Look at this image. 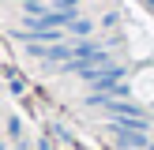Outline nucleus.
<instances>
[{"label": "nucleus", "mask_w": 154, "mask_h": 150, "mask_svg": "<svg viewBox=\"0 0 154 150\" xmlns=\"http://www.w3.org/2000/svg\"><path fill=\"white\" fill-rule=\"evenodd\" d=\"M0 150H4V142H0Z\"/></svg>", "instance_id": "obj_6"}, {"label": "nucleus", "mask_w": 154, "mask_h": 150, "mask_svg": "<svg viewBox=\"0 0 154 150\" xmlns=\"http://www.w3.org/2000/svg\"><path fill=\"white\" fill-rule=\"evenodd\" d=\"M113 135H117V142H120L124 150H147V146H150L147 131H132V128H120V124H113Z\"/></svg>", "instance_id": "obj_1"}, {"label": "nucleus", "mask_w": 154, "mask_h": 150, "mask_svg": "<svg viewBox=\"0 0 154 150\" xmlns=\"http://www.w3.org/2000/svg\"><path fill=\"white\" fill-rule=\"evenodd\" d=\"M53 4H57V8H79L83 0H53Z\"/></svg>", "instance_id": "obj_3"}, {"label": "nucleus", "mask_w": 154, "mask_h": 150, "mask_svg": "<svg viewBox=\"0 0 154 150\" xmlns=\"http://www.w3.org/2000/svg\"><path fill=\"white\" fill-rule=\"evenodd\" d=\"M68 34H72V38H90V34H94V22L79 15V19H75L72 26H68Z\"/></svg>", "instance_id": "obj_2"}, {"label": "nucleus", "mask_w": 154, "mask_h": 150, "mask_svg": "<svg viewBox=\"0 0 154 150\" xmlns=\"http://www.w3.org/2000/svg\"><path fill=\"white\" fill-rule=\"evenodd\" d=\"M147 150H154V142H150V146H147Z\"/></svg>", "instance_id": "obj_5"}, {"label": "nucleus", "mask_w": 154, "mask_h": 150, "mask_svg": "<svg viewBox=\"0 0 154 150\" xmlns=\"http://www.w3.org/2000/svg\"><path fill=\"white\" fill-rule=\"evenodd\" d=\"M147 4H150V8H154V0H147Z\"/></svg>", "instance_id": "obj_4"}]
</instances>
